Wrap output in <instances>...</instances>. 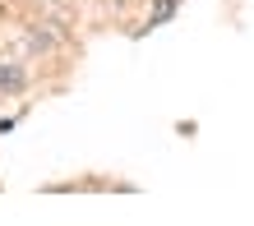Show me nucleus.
I'll return each mask as SVG.
<instances>
[{
    "label": "nucleus",
    "mask_w": 254,
    "mask_h": 226,
    "mask_svg": "<svg viewBox=\"0 0 254 226\" xmlns=\"http://www.w3.org/2000/svg\"><path fill=\"white\" fill-rule=\"evenodd\" d=\"M176 9H181V0H153V14H148L143 33H148V28H162V23H167V19H171Z\"/></svg>",
    "instance_id": "obj_2"
},
{
    "label": "nucleus",
    "mask_w": 254,
    "mask_h": 226,
    "mask_svg": "<svg viewBox=\"0 0 254 226\" xmlns=\"http://www.w3.org/2000/svg\"><path fill=\"white\" fill-rule=\"evenodd\" d=\"M23 83H28L23 65H14V60H0V93H19Z\"/></svg>",
    "instance_id": "obj_1"
}]
</instances>
